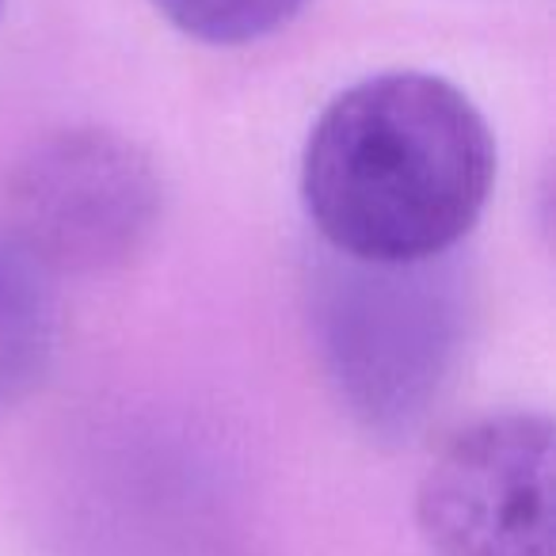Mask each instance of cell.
<instances>
[{
  "instance_id": "obj_2",
  "label": "cell",
  "mask_w": 556,
  "mask_h": 556,
  "mask_svg": "<svg viewBox=\"0 0 556 556\" xmlns=\"http://www.w3.org/2000/svg\"><path fill=\"white\" fill-rule=\"evenodd\" d=\"M465 282L450 255L370 263L328 252L309 282L313 351L340 408L381 442L416 434L465 351Z\"/></svg>"
},
{
  "instance_id": "obj_3",
  "label": "cell",
  "mask_w": 556,
  "mask_h": 556,
  "mask_svg": "<svg viewBox=\"0 0 556 556\" xmlns=\"http://www.w3.org/2000/svg\"><path fill=\"white\" fill-rule=\"evenodd\" d=\"M161 214L153 156L103 126L39 138L4 184V240L50 278L123 270L149 248Z\"/></svg>"
},
{
  "instance_id": "obj_5",
  "label": "cell",
  "mask_w": 556,
  "mask_h": 556,
  "mask_svg": "<svg viewBox=\"0 0 556 556\" xmlns=\"http://www.w3.org/2000/svg\"><path fill=\"white\" fill-rule=\"evenodd\" d=\"M58 351V302L50 275L0 237V408L39 389Z\"/></svg>"
},
{
  "instance_id": "obj_4",
  "label": "cell",
  "mask_w": 556,
  "mask_h": 556,
  "mask_svg": "<svg viewBox=\"0 0 556 556\" xmlns=\"http://www.w3.org/2000/svg\"><path fill=\"white\" fill-rule=\"evenodd\" d=\"M434 556H553V424L495 412L442 442L416 488Z\"/></svg>"
},
{
  "instance_id": "obj_1",
  "label": "cell",
  "mask_w": 556,
  "mask_h": 556,
  "mask_svg": "<svg viewBox=\"0 0 556 556\" xmlns=\"http://www.w3.org/2000/svg\"><path fill=\"white\" fill-rule=\"evenodd\" d=\"M495 134L446 77L378 73L317 115L302 202L328 252L370 263L450 255L495 187Z\"/></svg>"
},
{
  "instance_id": "obj_6",
  "label": "cell",
  "mask_w": 556,
  "mask_h": 556,
  "mask_svg": "<svg viewBox=\"0 0 556 556\" xmlns=\"http://www.w3.org/2000/svg\"><path fill=\"white\" fill-rule=\"evenodd\" d=\"M176 31L206 47H248L282 31L309 0H153Z\"/></svg>"
}]
</instances>
